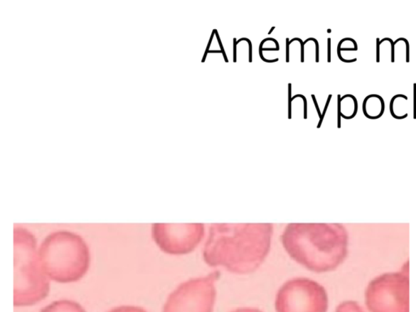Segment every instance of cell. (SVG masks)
Returning <instances> with one entry per match:
<instances>
[{
	"instance_id": "14",
	"label": "cell",
	"mask_w": 416,
	"mask_h": 312,
	"mask_svg": "<svg viewBox=\"0 0 416 312\" xmlns=\"http://www.w3.org/2000/svg\"><path fill=\"white\" fill-rule=\"evenodd\" d=\"M292 84H289V119H292Z\"/></svg>"
},
{
	"instance_id": "3",
	"label": "cell",
	"mask_w": 416,
	"mask_h": 312,
	"mask_svg": "<svg viewBox=\"0 0 416 312\" xmlns=\"http://www.w3.org/2000/svg\"><path fill=\"white\" fill-rule=\"evenodd\" d=\"M38 255L49 279L60 283L75 282L87 274L90 251L82 237L60 231L45 238Z\"/></svg>"
},
{
	"instance_id": "2",
	"label": "cell",
	"mask_w": 416,
	"mask_h": 312,
	"mask_svg": "<svg viewBox=\"0 0 416 312\" xmlns=\"http://www.w3.org/2000/svg\"><path fill=\"white\" fill-rule=\"evenodd\" d=\"M282 242L290 257L317 274L337 269L348 254V232L341 224H290Z\"/></svg>"
},
{
	"instance_id": "9",
	"label": "cell",
	"mask_w": 416,
	"mask_h": 312,
	"mask_svg": "<svg viewBox=\"0 0 416 312\" xmlns=\"http://www.w3.org/2000/svg\"><path fill=\"white\" fill-rule=\"evenodd\" d=\"M385 109V101L380 95H369L363 102V114L371 120H377L383 117Z\"/></svg>"
},
{
	"instance_id": "8",
	"label": "cell",
	"mask_w": 416,
	"mask_h": 312,
	"mask_svg": "<svg viewBox=\"0 0 416 312\" xmlns=\"http://www.w3.org/2000/svg\"><path fill=\"white\" fill-rule=\"evenodd\" d=\"M203 224H154L152 237L161 251L186 254L193 251L204 237Z\"/></svg>"
},
{
	"instance_id": "10",
	"label": "cell",
	"mask_w": 416,
	"mask_h": 312,
	"mask_svg": "<svg viewBox=\"0 0 416 312\" xmlns=\"http://www.w3.org/2000/svg\"><path fill=\"white\" fill-rule=\"evenodd\" d=\"M40 312H87L81 305L71 300H59L46 306Z\"/></svg>"
},
{
	"instance_id": "4",
	"label": "cell",
	"mask_w": 416,
	"mask_h": 312,
	"mask_svg": "<svg viewBox=\"0 0 416 312\" xmlns=\"http://www.w3.org/2000/svg\"><path fill=\"white\" fill-rule=\"evenodd\" d=\"M49 277L37 252L36 237L21 226L14 228V306H28L48 296Z\"/></svg>"
},
{
	"instance_id": "19",
	"label": "cell",
	"mask_w": 416,
	"mask_h": 312,
	"mask_svg": "<svg viewBox=\"0 0 416 312\" xmlns=\"http://www.w3.org/2000/svg\"><path fill=\"white\" fill-rule=\"evenodd\" d=\"M328 62H331V38L328 39Z\"/></svg>"
},
{
	"instance_id": "20",
	"label": "cell",
	"mask_w": 416,
	"mask_h": 312,
	"mask_svg": "<svg viewBox=\"0 0 416 312\" xmlns=\"http://www.w3.org/2000/svg\"><path fill=\"white\" fill-rule=\"evenodd\" d=\"M380 38H377V62H378V63H379V62H380Z\"/></svg>"
},
{
	"instance_id": "5",
	"label": "cell",
	"mask_w": 416,
	"mask_h": 312,
	"mask_svg": "<svg viewBox=\"0 0 416 312\" xmlns=\"http://www.w3.org/2000/svg\"><path fill=\"white\" fill-rule=\"evenodd\" d=\"M409 263L368 283L364 298L368 312H410Z\"/></svg>"
},
{
	"instance_id": "6",
	"label": "cell",
	"mask_w": 416,
	"mask_h": 312,
	"mask_svg": "<svg viewBox=\"0 0 416 312\" xmlns=\"http://www.w3.org/2000/svg\"><path fill=\"white\" fill-rule=\"evenodd\" d=\"M275 308L277 312H327L328 294L321 284L309 278H294L279 289Z\"/></svg>"
},
{
	"instance_id": "21",
	"label": "cell",
	"mask_w": 416,
	"mask_h": 312,
	"mask_svg": "<svg viewBox=\"0 0 416 312\" xmlns=\"http://www.w3.org/2000/svg\"><path fill=\"white\" fill-rule=\"evenodd\" d=\"M312 98H313V101H314V104L316 105V109H317V112H318V114H319V116H320V117L321 119L322 118V115H321L320 109H319V107L317 105V102L316 100V97H315V95H312Z\"/></svg>"
},
{
	"instance_id": "15",
	"label": "cell",
	"mask_w": 416,
	"mask_h": 312,
	"mask_svg": "<svg viewBox=\"0 0 416 312\" xmlns=\"http://www.w3.org/2000/svg\"><path fill=\"white\" fill-rule=\"evenodd\" d=\"M232 312H263L259 309L256 308H239L235 311H233Z\"/></svg>"
},
{
	"instance_id": "1",
	"label": "cell",
	"mask_w": 416,
	"mask_h": 312,
	"mask_svg": "<svg viewBox=\"0 0 416 312\" xmlns=\"http://www.w3.org/2000/svg\"><path fill=\"white\" fill-rule=\"evenodd\" d=\"M271 224H215L210 226L203 259L236 274H252L270 252Z\"/></svg>"
},
{
	"instance_id": "13",
	"label": "cell",
	"mask_w": 416,
	"mask_h": 312,
	"mask_svg": "<svg viewBox=\"0 0 416 312\" xmlns=\"http://www.w3.org/2000/svg\"><path fill=\"white\" fill-rule=\"evenodd\" d=\"M108 312H147V311L144 308H140V306H117V308H113L112 310Z\"/></svg>"
},
{
	"instance_id": "12",
	"label": "cell",
	"mask_w": 416,
	"mask_h": 312,
	"mask_svg": "<svg viewBox=\"0 0 416 312\" xmlns=\"http://www.w3.org/2000/svg\"><path fill=\"white\" fill-rule=\"evenodd\" d=\"M335 312H367L363 306L356 301L348 300L340 303Z\"/></svg>"
},
{
	"instance_id": "17",
	"label": "cell",
	"mask_w": 416,
	"mask_h": 312,
	"mask_svg": "<svg viewBox=\"0 0 416 312\" xmlns=\"http://www.w3.org/2000/svg\"><path fill=\"white\" fill-rule=\"evenodd\" d=\"M242 41H247L249 45H250V60H249V61L252 62V43H250V41L247 38H242V39H240V41H238L237 43H238L239 42H241Z\"/></svg>"
},
{
	"instance_id": "16",
	"label": "cell",
	"mask_w": 416,
	"mask_h": 312,
	"mask_svg": "<svg viewBox=\"0 0 416 312\" xmlns=\"http://www.w3.org/2000/svg\"><path fill=\"white\" fill-rule=\"evenodd\" d=\"M331 98H332V95H330L329 96V99L327 100L326 106V107H324V113H323V115H322V118L321 119L320 124H319L318 128H321V124H322V122H323L324 117V115H326V111L328 109L329 104V102H330V100H331Z\"/></svg>"
},
{
	"instance_id": "22",
	"label": "cell",
	"mask_w": 416,
	"mask_h": 312,
	"mask_svg": "<svg viewBox=\"0 0 416 312\" xmlns=\"http://www.w3.org/2000/svg\"><path fill=\"white\" fill-rule=\"evenodd\" d=\"M287 63H289V38H287Z\"/></svg>"
},
{
	"instance_id": "23",
	"label": "cell",
	"mask_w": 416,
	"mask_h": 312,
	"mask_svg": "<svg viewBox=\"0 0 416 312\" xmlns=\"http://www.w3.org/2000/svg\"><path fill=\"white\" fill-rule=\"evenodd\" d=\"M235 39V41H233V43H235V62L237 61V48H236V45H237V41H236V38H233Z\"/></svg>"
},
{
	"instance_id": "24",
	"label": "cell",
	"mask_w": 416,
	"mask_h": 312,
	"mask_svg": "<svg viewBox=\"0 0 416 312\" xmlns=\"http://www.w3.org/2000/svg\"><path fill=\"white\" fill-rule=\"evenodd\" d=\"M274 29H275V27H272V30H271V31H270V33H269V35H270V33H272V32L273 31H274Z\"/></svg>"
},
{
	"instance_id": "7",
	"label": "cell",
	"mask_w": 416,
	"mask_h": 312,
	"mask_svg": "<svg viewBox=\"0 0 416 312\" xmlns=\"http://www.w3.org/2000/svg\"><path fill=\"white\" fill-rule=\"evenodd\" d=\"M218 276V272H213L181 284L169 295L163 312H213Z\"/></svg>"
},
{
	"instance_id": "11",
	"label": "cell",
	"mask_w": 416,
	"mask_h": 312,
	"mask_svg": "<svg viewBox=\"0 0 416 312\" xmlns=\"http://www.w3.org/2000/svg\"><path fill=\"white\" fill-rule=\"evenodd\" d=\"M407 96L405 95H396L390 100V114L397 120H402L408 117L407 111Z\"/></svg>"
},
{
	"instance_id": "18",
	"label": "cell",
	"mask_w": 416,
	"mask_h": 312,
	"mask_svg": "<svg viewBox=\"0 0 416 312\" xmlns=\"http://www.w3.org/2000/svg\"><path fill=\"white\" fill-rule=\"evenodd\" d=\"M414 104H413V109H414V119L416 120V83H414Z\"/></svg>"
}]
</instances>
